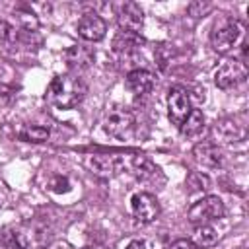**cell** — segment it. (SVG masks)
<instances>
[{"mask_svg":"<svg viewBox=\"0 0 249 249\" xmlns=\"http://www.w3.org/2000/svg\"><path fill=\"white\" fill-rule=\"evenodd\" d=\"M128 169L134 173L136 179L140 181H148V179H154L158 175V167L148 160V158H142V156H130V165Z\"/></svg>","mask_w":249,"mask_h":249,"instance_id":"cell-15","label":"cell"},{"mask_svg":"<svg viewBox=\"0 0 249 249\" xmlns=\"http://www.w3.org/2000/svg\"><path fill=\"white\" fill-rule=\"evenodd\" d=\"M224 212H226V208H224L222 198L208 195V196H202L200 200H196L189 208L187 218L193 226H208L210 222L224 218Z\"/></svg>","mask_w":249,"mask_h":249,"instance_id":"cell-4","label":"cell"},{"mask_svg":"<svg viewBox=\"0 0 249 249\" xmlns=\"http://www.w3.org/2000/svg\"><path fill=\"white\" fill-rule=\"evenodd\" d=\"M193 156L195 160L200 163V165H206V167H220L222 165V160H224V154L222 150L212 144V142H200L193 148Z\"/></svg>","mask_w":249,"mask_h":249,"instance_id":"cell-14","label":"cell"},{"mask_svg":"<svg viewBox=\"0 0 249 249\" xmlns=\"http://www.w3.org/2000/svg\"><path fill=\"white\" fill-rule=\"evenodd\" d=\"M144 45V39L140 33H130V31H119L113 37V51L123 54V56H130L136 54V51Z\"/></svg>","mask_w":249,"mask_h":249,"instance_id":"cell-13","label":"cell"},{"mask_svg":"<svg viewBox=\"0 0 249 249\" xmlns=\"http://www.w3.org/2000/svg\"><path fill=\"white\" fill-rule=\"evenodd\" d=\"M64 60L72 70H86L93 64L95 60V53L91 47L86 45H74L64 53Z\"/></svg>","mask_w":249,"mask_h":249,"instance_id":"cell-12","label":"cell"},{"mask_svg":"<svg viewBox=\"0 0 249 249\" xmlns=\"http://www.w3.org/2000/svg\"><path fill=\"white\" fill-rule=\"evenodd\" d=\"M191 97H189V91L181 86H175L169 89L167 93V115H169V121L177 126H181V123L187 119V115L191 113Z\"/></svg>","mask_w":249,"mask_h":249,"instance_id":"cell-8","label":"cell"},{"mask_svg":"<svg viewBox=\"0 0 249 249\" xmlns=\"http://www.w3.org/2000/svg\"><path fill=\"white\" fill-rule=\"evenodd\" d=\"M86 165L101 177H111V175H117L124 169H128L130 156H124V154H93V156H88Z\"/></svg>","mask_w":249,"mask_h":249,"instance_id":"cell-5","label":"cell"},{"mask_svg":"<svg viewBox=\"0 0 249 249\" xmlns=\"http://www.w3.org/2000/svg\"><path fill=\"white\" fill-rule=\"evenodd\" d=\"M4 235H6V231H4V230H0V243H4Z\"/></svg>","mask_w":249,"mask_h":249,"instance_id":"cell-26","label":"cell"},{"mask_svg":"<svg viewBox=\"0 0 249 249\" xmlns=\"http://www.w3.org/2000/svg\"><path fill=\"white\" fill-rule=\"evenodd\" d=\"M49 189L54 191V193H66L70 189V181L66 177H62V175H54L51 179V183H49Z\"/></svg>","mask_w":249,"mask_h":249,"instance_id":"cell-22","label":"cell"},{"mask_svg":"<svg viewBox=\"0 0 249 249\" xmlns=\"http://www.w3.org/2000/svg\"><path fill=\"white\" fill-rule=\"evenodd\" d=\"M130 210H132L134 220L140 222V224L154 222L160 216V212H161L158 198L154 195H150V193H136V195H132V198H130Z\"/></svg>","mask_w":249,"mask_h":249,"instance_id":"cell-7","label":"cell"},{"mask_svg":"<svg viewBox=\"0 0 249 249\" xmlns=\"http://www.w3.org/2000/svg\"><path fill=\"white\" fill-rule=\"evenodd\" d=\"M218 231L208 224V226H195V233H193V243L200 249V247H212L218 241Z\"/></svg>","mask_w":249,"mask_h":249,"instance_id":"cell-17","label":"cell"},{"mask_svg":"<svg viewBox=\"0 0 249 249\" xmlns=\"http://www.w3.org/2000/svg\"><path fill=\"white\" fill-rule=\"evenodd\" d=\"M167 249H198L191 239H175Z\"/></svg>","mask_w":249,"mask_h":249,"instance_id":"cell-23","label":"cell"},{"mask_svg":"<svg viewBox=\"0 0 249 249\" xmlns=\"http://www.w3.org/2000/svg\"><path fill=\"white\" fill-rule=\"evenodd\" d=\"M154 86H156V76L146 68H134L126 74V88L134 95H146L154 89Z\"/></svg>","mask_w":249,"mask_h":249,"instance_id":"cell-11","label":"cell"},{"mask_svg":"<svg viewBox=\"0 0 249 249\" xmlns=\"http://www.w3.org/2000/svg\"><path fill=\"white\" fill-rule=\"evenodd\" d=\"M117 21H119L121 31L140 33L144 25V12L136 2H124L117 10Z\"/></svg>","mask_w":249,"mask_h":249,"instance_id":"cell-9","label":"cell"},{"mask_svg":"<svg viewBox=\"0 0 249 249\" xmlns=\"http://www.w3.org/2000/svg\"><path fill=\"white\" fill-rule=\"evenodd\" d=\"M84 249H109V247H105V245H88Z\"/></svg>","mask_w":249,"mask_h":249,"instance_id":"cell-25","label":"cell"},{"mask_svg":"<svg viewBox=\"0 0 249 249\" xmlns=\"http://www.w3.org/2000/svg\"><path fill=\"white\" fill-rule=\"evenodd\" d=\"M78 35L84 39V41H101L107 33V23L103 18H99L97 14H84L78 21Z\"/></svg>","mask_w":249,"mask_h":249,"instance_id":"cell-10","label":"cell"},{"mask_svg":"<svg viewBox=\"0 0 249 249\" xmlns=\"http://www.w3.org/2000/svg\"><path fill=\"white\" fill-rule=\"evenodd\" d=\"M187 191L189 193H204L210 189V177L206 173H200V171H191L187 175Z\"/></svg>","mask_w":249,"mask_h":249,"instance_id":"cell-19","label":"cell"},{"mask_svg":"<svg viewBox=\"0 0 249 249\" xmlns=\"http://www.w3.org/2000/svg\"><path fill=\"white\" fill-rule=\"evenodd\" d=\"M88 93V86L84 84L82 78L72 76V74H62L54 76L51 84L47 86V101L58 109H74L84 101Z\"/></svg>","mask_w":249,"mask_h":249,"instance_id":"cell-1","label":"cell"},{"mask_svg":"<svg viewBox=\"0 0 249 249\" xmlns=\"http://www.w3.org/2000/svg\"><path fill=\"white\" fill-rule=\"evenodd\" d=\"M103 130L115 138H124L134 130V115L124 105H109L103 115Z\"/></svg>","mask_w":249,"mask_h":249,"instance_id":"cell-3","label":"cell"},{"mask_svg":"<svg viewBox=\"0 0 249 249\" xmlns=\"http://www.w3.org/2000/svg\"><path fill=\"white\" fill-rule=\"evenodd\" d=\"M247 78V66L239 58H228L224 60L218 70L214 72V84L220 89H231L243 84Z\"/></svg>","mask_w":249,"mask_h":249,"instance_id":"cell-6","label":"cell"},{"mask_svg":"<svg viewBox=\"0 0 249 249\" xmlns=\"http://www.w3.org/2000/svg\"><path fill=\"white\" fill-rule=\"evenodd\" d=\"M202 128H204V115H202L200 109H191V113L187 115V119H185V121L181 123V126H179L181 134L187 136V138L200 134Z\"/></svg>","mask_w":249,"mask_h":249,"instance_id":"cell-16","label":"cell"},{"mask_svg":"<svg viewBox=\"0 0 249 249\" xmlns=\"http://www.w3.org/2000/svg\"><path fill=\"white\" fill-rule=\"evenodd\" d=\"M210 10H212V6H210V4H202V2H193V4H189V8H187L189 16H193V18H204Z\"/></svg>","mask_w":249,"mask_h":249,"instance_id":"cell-21","label":"cell"},{"mask_svg":"<svg viewBox=\"0 0 249 249\" xmlns=\"http://www.w3.org/2000/svg\"><path fill=\"white\" fill-rule=\"evenodd\" d=\"M18 41V27H14L10 21L0 19V43L10 47Z\"/></svg>","mask_w":249,"mask_h":249,"instance_id":"cell-20","label":"cell"},{"mask_svg":"<svg viewBox=\"0 0 249 249\" xmlns=\"http://www.w3.org/2000/svg\"><path fill=\"white\" fill-rule=\"evenodd\" d=\"M243 35V25L233 18H222L210 31V45L216 53L228 54Z\"/></svg>","mask_w":249,"mask_h":249,"instance_id":"cell-2","label":"cell"},{"mask_svg":"<svg viewBox=\"0 0 249 249\" xmlns=\"http://www.w3.org/2000/svg\"><path fill=\"white\" fill-rule=\"evenodd\" d=\"M0 204H2V202H0Z\"/></svg>","mask_w":249,"mask_h":249,"instance_id":"cell-27","label":"cell"},{"mask_svg":"<svg viewBox=\"0 0 249 249\" xmlns=\"http://www.w3.org/2000/svg\"><path fill=\"white\" fill-rule=\"evenodd\" d=\"M126 249H146V243L140 241V239H134V241H130V243L126 245Z\"/></svg>","mask_w":249,"mask_h":249,"instance_id":"cell-24","label":"cell"},{"mask_svg":"<svg viewBox=\"0 0 249 249\" xmlns=\"http://www.w3.org/2000/svg\"><path fill=\"white\" fill-rule=\"evenodd\" d=\"M51 136V130L47 126H41V124H27L19 130V138L25 140V142H45L47 138Z\"/></svg>","mask_w":249,"mask_h":249,"instance_id":"cell-18","label":"cell"}]
</instances>
